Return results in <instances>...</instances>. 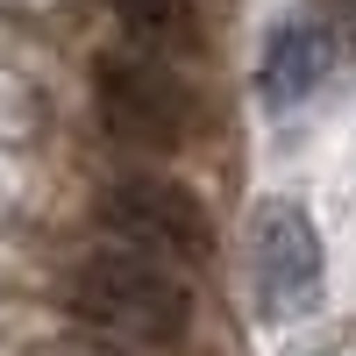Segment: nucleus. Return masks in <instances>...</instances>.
<instances>
[{"instance_id": "obj_1", "label": "nucleus", "mask_w": 356, "mask_h": 356, "mask_svg": "<svg viewBox=\"0 0 356 356\" xmlns=\"http://www.w3.org/2000/svg\"><path fill=\"white\" fill-rule=\"evenodd\" d=\"M65 307L86 321V335H107L122 349H164L193 328V285L178 264L143 257L122 243L86 250L65 271Z\"/></svg>"}, {"instance_id": "obj_2", "label": "nucleus", "mask_w": 356, "mask_h": 356, "mask_svg": "<svg viewBox=\"0 0 356 356\" xmlns=\"http://www.w3.org/2000/svg\"><path fill=\"white\" fill-rule=\"evenodd\" d=\"M93 114L122 150L171 157L200 129V93L178 79L171 57L143 50V43H114L93 57Z\"/></svg>"}, {"instance_id": "obj_3", "label": "nucleus", "mask_w": 356, "mask_h": 356, "mask_svg": "<svg viewBox=\"0 0 356 356\" xmlns=\"http://www.w3.org/2000/svg\"><path fill=\"white\" fill-rule=\"evenodd\" d=\"M93 221L107 243L164 257V264H200L214 250V214L200 207L193 186H178L164 171H114L93 193Z\"/></svg>"}, {"instance_id": "obj_4", "label": "nucleus", "mask_w": 356, "mask_h": 356, "mask_svg": "<svg viewBox=\"0 0 356 356\" xmlns=\"http://www.w3.org/2000/svg\"><path fill=\"white\" fill-rule=\"evenodd\" d=\"M250 278H257V300L264 314H307L321 300V235L292 200L257 207V228H250Z\"/></svg>"}, {"instance_id": "obj_5", "label": "nucleus", "mask_w": 356, "mask_h": 356, "mask_svg": "<svg viewBox=\"0 0 356 356\" xmlns=\"http://www.w3.org/2000/svg\"><path fill=\"white\" fill-rule=\"evenodd\" d=\"M328 29L321 22H278L271 43H264V72H257V93L264 107H300L321 79H328Z\"/></svg>"}, {"instance_id": "obj_6", "label": "nucleus", "mask_w": 356, "mask_h": 356, "mask_svg": "<svg viewBox=\"0 0 356 356\" xmlns=\"http://www.w3.org/2000/svg\"><path fill=\"white\" fill-rule=\"evenodd\" d=\"M114 22L129 29V43L157 57H193L200 50V8L193 0H107Z\"/></svg>"}, {"instance_id": "obj_7", "label": "nucleus", "mask_w": 356, "mask_h": 356, "mask_svg": "<svg viewBox=\"0 0 356 356\" xmlns=\"http://www.w3.org/2000/svg\"><path fill=\"white\" fill-rule=\"evenodd\" d=\"M29 356H129L122 342H107V335H50V342H36Z\"/></svg>"}]
</instances>
